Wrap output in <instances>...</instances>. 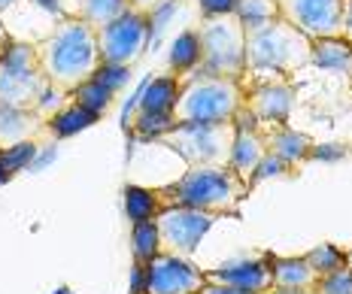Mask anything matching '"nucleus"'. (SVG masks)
I'll return each mask as SVG.
<instances>
[{
	"mask_svg": "<svg viewBox=\"0 0 352 294\" xmlns=\"http://www.w3.org/2000/svg\"><path fill=\"white\" fill-rule=\"evenodd\" d=\"M34 49L46 79L67 94L88 82L100 67L98 31L79 16L58 19V25L40 43H34Z\"/></svg>",
	"mask_w": 352,
	"mask_h": 294,
	"instance_id": "1",
	"label": "nucleus"
},
{
	"mask_svg": "<svg viewBox=\"0 0 352 294\" xmlns=\"http://www.w3.org/2000/svg\"><path fill=\"white\" fill-rule=\"evenodd\" d=\"M252 194V188L231 170L222 167H186L173 182L158 188L161 207H195L204 212L225 218L240 216L243 201Z\"/></svg>",
	"mask_w": 352,
	"mask_h": 294,
	"instance_id": "2",
	"label": "nucleus"
},
{
	"mask_svg": "<svg viewBox=\"0 0 352 294\" xmlns=\"http://www.w3.org/2000/svg\"><path fill=\"white\" fill-rule=\"evenodd\" d=\"M313 40L285 19L246 31V76L292 79L310 64Z\"/></svg>",
	"mask_w": 352,
	"mask_h": 294,
	"instance_id": "3",
	"label": "nucleus"
},
{
	"mask_svg": "<svg viewBox=\"0 0 352 294\" xmlns=\"http://www.w3.org/2000/svg\"><path fill=\"white\" fill-rule=\"evenodd\" d=\"M246 85L240 79L212 76L195 70L182 79L179 98L173 106V124L186 122H234V113L243 106Z\"/></svg>",
	"mask_w": 352,
	"mask_h": 294,
	"instance_id": "4",
	"label": "nucleus"
},
{
	"mask_svg": "<svg viewBox=\"0 0 352 294\" xmlns=\"http://www.w3.org/2000/svg\"><path fill=\"white\" fill-rule=\"evenodd\" d=\"M237 124L234 122H186L158 137L161 146L176 152L186 167H222L231 161Z\"/></svg>",
	"mask_w": 352,
	"mask_h": 294,
	"instance_id": "5",
	"label": "nucleus"
},
{
	"mask_svg": "<svg viewBox=\"0 0 352 294\" xmlns=\"http://www.w3.org/2000/svg\"><path fill=\"white\" fill-rule=\"evenodd\" d=\"M201 70L225 79H246V27L237 16L201 19Z\"/></svg>",
	"mask_w": 352,
	"mask_h": 294,
	"instance_id": "6",
	"label": "nucleus"
},
{
	"mask_svg": "<svg viewBox=\"0 0 352 294\" xmlns=\"http://www.w3.org/2000/svg\"><path fill=\"white\" fill-rule=\"evenodd\" d=\"M49 85L34 43L12 40L6 52H0V104L34 113Z\"/></svg>",
	"mask_w": 352,
	"mask_h": 294,
	"instance_id": "7",
	"label": "nucleus"
},
{
	"mask_svg": "<svg viewBox=\"0 0 352 294\" xmlns=\"http://www.w3.org/2000/svg\"><path fill=\"white\" fill-rule=\"evenodd\" d=\"M152 36V12L131 6L119 19H113L98 31L100 64H119V67H134L143 58Z\"/></svg>",
	"mask_w": 352,
	"mask_h": 294,
	"instance_id": "8",
	"label": "nucleus"
},
{
	"mask_svg": "<svg viewBox=\"0 0 352 294\" xmlns=\"http://www.w3.org/2000/svg\"><path fill=\"white\" fill-rule=\"evenodd\" d=\"M219 222V216L195 207H164L155 216L158 237H161V252L182 255L192 258L201 246V240L210 234V227Z\"/></svg>",
	"mask_w": 352,
	"mask_h": 294,
	"instance_id": "9",
	"label": "nucleus"
},
{
	"mask_svg": "<svg viewBox=\"0 0 352 294\" xmlns=\"http://www.w3.org/2000/svg\"><path fill=\"white\" fill-rule=\"evenodd\" d=\"M207 285L204 270L182 255L158 252L143 270L140 294H197Z\"/></svg>",
	"mask_w": 352,
	"mask_h": 294,
	"instance_id": "10",
	"label": "nucleus"
},
{
	"mask_svg": "<svg viewBox=\"0 0 352 294\" xmlns=\"http://www.w3.org/2000/svg\"><path fill=\"white\" fill-rule=\"evenodd\" d=\"M280 19L295 25L310 40L340 36V10L343 0H276Z\"/></svg>",
	"mask_w": 352,
	"mask_h": 294,
	"instance_id": "11",
	"label": "nucleus"
},
{
	"mask_svg": "<svg viewBox=\"0 0 352 294\" xmlns=\"http://www.w3.org/2000/svg\"><path fill=\"white\" fill-rule=\"evenodd\" d=\"M246 85V82H243ZM295 85L292 79H258L246 88V98H243V106L255 115V122L261 128L267 124H285L295 109Z\"/></svg>",
	"mask_w": 352,
	"mask_h": 294,
	"instance_id": "12",
	"label": "nucleus"
},
{
	"mask_svg": "<svg viewBox=\"0 0 352 294\" xmlns=\"http://www.w3.org/2000/svg\"><path fill=\"white\" fill-rule=\"evenodd\" d=\"M204 276H207V282L225 285V289H237V291H249V294H270L274 291V273H270L267 252L258 255V258L219 264V267L204 270Z\"/></svg>",
	"mask_w": 352,
	"mask_h": 294,
	"instance_id": "13",
	"label": "nucleus"
},
{
	"mask_svg": "<svg viewBox=\"0 0 352 294\" xmlns=\"http://www.w3.org/2000/svg\"><path fill=\"white\" fill-rule=\"evenodd\" d=\"M264 143H267L270 155L285 161L292 170L304 167L307 161L313 158V152H316V139L307 137L304 131L292 128L289 122L285 124H267V131H264Z\"/></svg>",
	"mask_w": 352,
	"mask_h": 294,
	"instance_id": "14",
	"label": "nucleus"
},
{
	"mask_svg": "<svg viewBox=\"0 0 352 294\" xmlns=\"http://www.w3.org/2000/svg\"><path fill=\"white\" fill-rule=\"evenodd\" d=\"M270 258V273H274V291H313L319 285V273L310 267L304 255H274Z\"/></svg>",
	"mask_w": 352,
	"mask_h": 294,
	"instance_id": "15",
	"label": "nucleus"
},
{
	"mask_svg": "<svg viewBox=\"0 0 352 294\" xmlns=\"http://www.w3.org/2000/svg\"><path fill=\"white\" fill-rule=\"evenodd\" d=\"M179 88H182V79L173 76V73L155 76L152 82H146L131 115H170L173 119V106H176V98H179Z\"/></svg>",
	"mask_w": 352,
	"mask_h": 294,
	"instance_id": "16",
	"label": "nucleus"
},
{
	"mask_svg": "<svg viewBox=\"0 0 352 294\" xmlns=\"http://www.w3.org/2000/svg\"><path fill=\"white\" fill-rule=\"evenodd\" d=\"M40 131H46V122L36 113L0 104V152L12 149L19 143H28V139H36Z\"/></svg>",
	"mask_w": 352,
	"mask_h": 294,
	"instance_id": "17",
	"label": "nucleus"
},
{
	"mask_svg": "<svg viewBox=\"0 0 352 294\" xmlns=\"http://www.w3.org/2000/svg\"><path fill=\"white\" fill-rule=\"evenodd\" d=\"M264 155H267L264 131L261 128H237V137H234V149H231L228 167L246 182V185H249V179H252L255 167L261 164Z\"/></svg>",
	"mask_w": 352,
	"mask_h": 294,
	"instance_id": "18",
	"label": "nucleus"
},
{
	"mask_svg": "<svg viewBox=\"0 0 352 294\" xmlns=\"http://www.w3.org/2000/svg\"><path fill=\"white\" fill-rule=\"evenodd\" d=\"M349 61H352V43H346L343 36H322L313 40L310 46V64L328 73H349Z\"/></svg>",
	"mask_w": 352,
	"mask_h": 294,
	"instance_id": "19",
	"label": "nucleus"
},
{
	"mask_svg": "<svg viewBox=\"0 0 352 294\" xmlns=\"http://www.w3.org/2000/svg\"><path fill=\"white\" fill-rule=\"evenodd\" d=\"M167 67H170V73L179 79H186V76H192L195 70H201V36H197V27L182 31L170 43Z\"/></svg>",
	"mask_w": 352,
	"mask_h": 294,
	"instance_id": "20",
	"label": "nucleus"
},
{
	"mask_svg": "<svg viewBox=\"0 0 352 294\" xmlns=\"http://www.w3.org/2000/svg\"><path fill=\"white\" fill-rule=\"evenodd\" d=\"M124 216L131 225L137 222H152L161 210V197L158 188H143V185H124Z\"/></svg>",
	"mask_w": 352,
	"mask_h": 294,
	"instance_id": "21",
	"label": "nucleus"
},
{
	"mask_svg": "<svg viewBox=\"0 0 352 294\" xmlns=\"http://www.w3.org/2000/svg\"><path fill=\"white\" fill-rule=\"evenodd\" d=\"M131 6H137L134 0H79L76 12H70V16H79L82 21H88L94 31H100V27L109 25L113 19H119L122 12H128Z\"/></svg>",
	"mask_w": 352,
	"mask_h": 294,
	"instance_id": "22",
	"label": "nucleus"
},
{
	"mask_svg": "<svg viewBox=\"0 0 352 294\" xmlns=\"http://www.w3.org/2000/svg\"><path fill=\"white\" fill-rule=\"evenodd\" d=\"M70 100L73 104H79L82 109H88L94 119H104V115L109 113V106H113V100H116V91L113 88H107L98 76H91L88 82L79 85L76 91H70Z\"/></svg>",
	"mask_w": 352,
	"mask_h": 294,
	"instance_id": "23",
	"label": "nucleus"
},
{
	"mask_svg": "<svg viewBox=\"0 0 352 294\" xmlns=\"http://www.w3.org/2000/svg\"><path fill=\"white\" fill-rule=\"evenodd\" d=\"M94 122H98V119H94V115L88 113V109H82L79 104H73V100H67V106L58 109L52 119L46 122V131H49V134H55V137H73L76 131L91 128Z\"/></svg>",
	"mask_w": 352,
	"mask_h": 294,
	"instance_id": "24",
	"label": "nucleus"
},
{
	"mask_svg": "<svg viewBox=\"0 0 352 294\" xmlns=\"http://www.w3.org/2000/svg\"><path fill=\"white\" fill-rule=\"evenodd\" d=\"M131 252H134V264H149L161 252V237H158V225L152 222H137L131 225Z\"/></svg>",
	"mask_w": 352,
	"mask_h": 294,
	"instance_id": "25",
	"label": "nucleus"
},
{
	"mask_svg": "<svg viewBox=\"0 0 352 294\" xmlns=\"http://www.w3.org/2000/svg\"><path fill=\"white\" fill-rule=\"evenodd\" d=\"M304 258L310 261V267L316 270L319 276L337 273V270H346V252H343L340 246H334V242H319V246H313Z\"/></svg>",
	"mask_w": 352,
	"mask_h": 294,
	"instance_id": "26",
	"label": "nucleus"
},
{
	"mask_svg": "<svg viewBox=\"0 0 352 294\" xmlns=\"http://www.w3.org/2000/svg\"><path fill=\"white\" fill-rule=\"evenodd\" d=\"M234 16L243 21L246 31H252V27H261L267 21L280 19V6H276V0H240Z\"/></svg>",
	"mask_w": 352,
	"mask_h": 294,
	"instance_id": "27",
	"label": "nucleus"
},
{
	"mask_svg": "<svg viewBox=\"0 0 352 294\" xmlns=\"http://www.w3.org/2000/svg\"><path fill=\"white\" fill-rule=\"evenodd\" d=\"M270 176H276V179H285V176H295V170H292L285 161H280L276 155H264L261 158V164L255 167V173H252V179H249V188H255V185H261L264 179H270Z\"/></svg>",
	"mask_w": 352,
	"mask_h": 294,
	"instance_id": "28",
	"label": "nucleus"
},
{
	"mask_svg": "<svg viewBox=\"0 0 352 294\" xmlns=\"http://www.w3.org/2000/svg\"><path fill=\"white\" fill-rule=\"evenodd\" d=\"M319 294H352V270H337V273H328V276H319V285H316Z\"/></svg>",
	"mask_w": 352,
	"mask_h": 294,
	"instance_id": "29",
	"label": "nucleus"
},
{
	"mask_svg": "<svg viewBox=\"0 0 352 294\" xmlns=\"http://www.w3.org/2000/svg\"><path fill=\"white\" fill-rule=\"evenodd\" d=\"M94 76H98L107 88H113V91L119 94L122 88L128 85V79H131V67H119V64H100Z\"/></svg>",
	"mask_w": 352,
	"mask_h": 294,
	"instance_id": "30",
	"label": "nucleus"
},
{
	"mask_svg": "<svg viewBox=\"0 0 352 294\" xmlns=\"http://www.w3.org/2000/svg\"><path fill=\"white\" fill-rule=\"evenodd\" d=\"M240 0H197V12L201 19H212V16H231L237 12Z\"/></svg>",
	"mask_w": 352,
	"mask_h": 294,
	"instance_id": "31",
	"label": "nucleus"
},
{
	"mask_svg": "<svg viewBox=\"0 0 352 294\" xmlns=\"http://www.w3.org/2000/svg\"><path fill=\"white\" fill-rule=\"evenodd\" d=\"M340 36L346 43H352V0H343V10H340Z\"/></svg>",
	"mask_w": 352,
	"mask_h": 294,
	"instance_id": "32",
	"label": "nucleus"
},
{
	"mask_svg": "<svg viewBox=\"0 0 352 294\" xmlns=\"http://www.w3.org/2000/svg\"><path fill=\"white\" fill-rule=\"evenodd\" d=\"M197 294H249V291H237V289H225V285H216V282H207ZM274 294V291H270Z\"/></svg>",
	"mask_w": 352,
	"mask_h": 294,
	"instance_id": "33",
	"label": "nucleus"
},
{
	"mask_svg": "<svg viewBox=\"0 0 352 294\" xmlns=\"http://www.w3.org/2000/svg\"><path fill=\"white\" fill-rule=\"evenodd\" d=\"M12 43V34L6 31V25H3V19H0V52H6V46Z\"/></svg>",
	"mask_w": 352,
	"mask_h": 294,
	"instance_id": "34",
	"label": "nucleus"
},
{
	"mask_svg": "<svg viewBox=\"0 0 352 294\" xmlns=\"http://www.w3.org/2000/svg\"><path fill=\"white\" fill-rule=\"evenodd\" d=\"M274 294H319V291L313 289V291H274Z\"/></svg>",
	"mask_w": 352,
	"mask_h": 294,
	"instance_id": "35",
	"label": "nucleus"
},
{
	"mask_svg": "<svg viewBox=\"0 0 352 294\" xmlns=\"http://www.w3.org/2000/svg\"><path fill=\"white\" fill-rule=\"evenodd\" d=\"M346 267L352 270V249H346Z\"/></svg>",
	"mask_w": 352,
	"mask_h": 294,
	"instance_id": "36",
	"label": "nucleus"
},
{
	"mask_svg": "<svg viewBox=\"0 0 352 294\" xmlns=\"http://www.w3.org/2000/svg\"><path fill=\"white\" fill-rule=\"evenodd\" d=\"M346 76H349V82H352V61H349V73H346Z\"/></svg>",
	"mask_w": 352,
	"mask_h": 294,
	"instance_id": "37",
	"label": "nucleus"
},
{
	"mask_svg": "<svg viewBox=\"0 0 352 294\" xmlns=\"http://www.w3.org/2000/svg\"><path fill=\"white\" fill-rule=\"evenodd\" d=\"M3 3H12V0H0V6H3Z\"/></svg>",
	"mask_w": 352,
	"mask_h": 294,
	"instance_id": "38",
	"label": "nucleus"
}]
</instances>
